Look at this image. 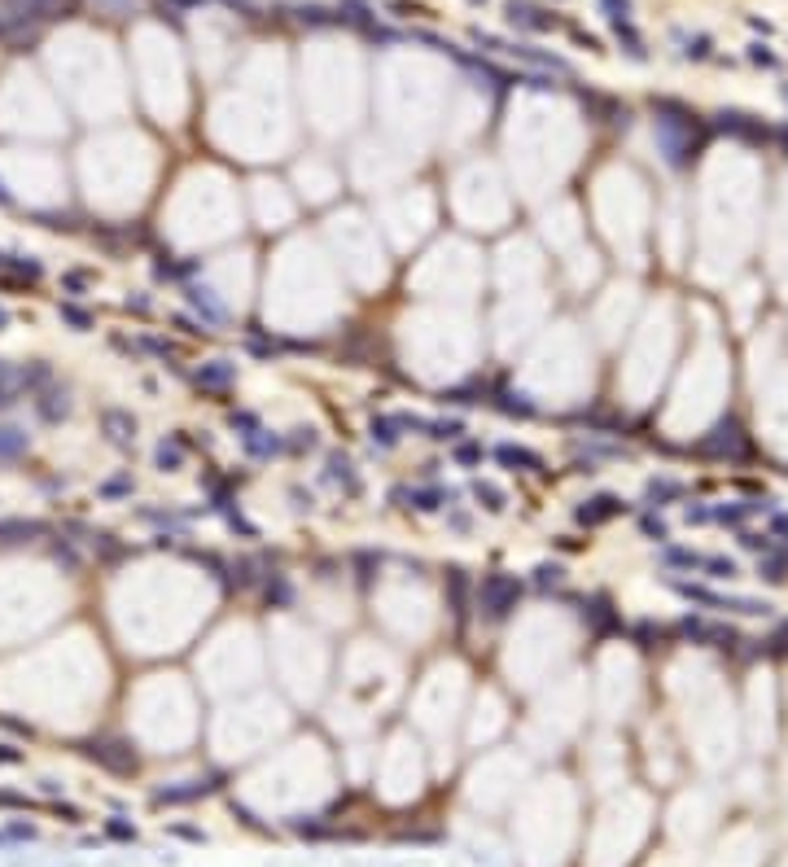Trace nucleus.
I'll list each match as a JSON object with an SVG mask.
<instances>
[{"label":"nucleus","mask_w":788,"mask_h":867,"mask_svg":"<svg viewBox=\"0 0 788 867\" xmlns=\"http://www.w3.org/2000/svg\"><path fill=\"white\" fill-rule=\"evenodd\" d=\"M521 600V582L513 574H487L477 587V604L487 609V618H508Z\"/></svg>","instance_id":"nucleus-1"},{"label":"nucleus","mask_w":788,"mask_h":867,"mask_svg":"<svg viewBox=\"0 0 788 867\" xmlns=\"http://www.w3.org/2000/svg\"><path fill=\"white\" fill-rule=\"evenodd\" d=\"M508 22H517V27H526V31H552V18L543 13V9H535L530 0H508Z\"/></svg>","instance_id":"nucleus-2"},{"label":"nucleus","mask_w":788,"mask_h":867,"mask_svg":"<svg viewBox=\"0 0 788 867\" xmlns=\"http://www.w3.org/2000/svg\"><path fill=\"white\" fill-rule=\"evenodd\" d=\"M614 513H622V499H618V495H596V499H587V504L578 508V521L596 526V521H609Z\"/></svg>","instance_id":"nucleus-3"},{"label":"nucleus","mask_w":788,"mask_h":867,"mask_svg":"<svg viewBox=\"0 0 788 867\" xmlns=\"http://www.w3.org/2000/svg\"><path fill=\"white\" fill-rule=\"evenodd\" d=\"M399 429H403L399 416H377V421H372V443H377L381 451H390V447L399 443Z\"/></svg>","instance_id":"nucleus-4"},{"label":"nucleus","mask_w":788,"mask_h":867,"mask_svg":"<svg viewBox=\"0 0 788 867\" xmlns=\"http://www.w3.org/2000/svg\"><path fill=\"white\" fill-rule=\"evenodd\" d=\"M233 377H237V368L228 364V360H215V364H206V368L197 372L201 386H233Z\"/></svg>","instance_id":"nucleus-5"},{"label":"nucleus","mask_w":788,"mask_h":867,"mask_svg":"<svg viewBox=\"0 0 788 867\" xmlns=\"http://www.w3.org/2000/svg\"><path fill=\"white\" fill-rule=\"evenodd\" d=\"M473 495L482 499V508H487V513H504V491L495 487V482H473Z\"/></svg>","instance_id":"nucleus-6"},{"label":"nucleus","mask_w":788,"mask_h":867,"mask_svg":"<svg viewBox=\"0 0 788 867\" xmlns=\"http://www.w3.org/2000/svg\"><path fill=\"white\" fill-rule=\"evenodd\" d=\"M189 302H193V307H197L201 316H206L211 324H223V307H219V302H215L206 289H189Z\"/></svg>","instance_id":"nucleus-7"},{"label":"nucleus","mask_w":788,"mask_h":867,"mask_svg":"<svg viewBox=\"0 0 788 867\" xmlns=\"http://www.w3.org/2000/svg\"><path fill=\"white\" fill-rule=\"evenodd\" d=\"M245 447H250V455H276V451H281V438L267 434V429H254L245 438Z\"/></svg>","instance_id":"nucleus-8"},{"label":"nucleus","mask_w":788,"mask_h":867,"mask_svg":"<svg viewBox=\"0 0 788 867\" xmlns=\"http://www.w3.org/2000/svg\"><path fill=\"white\" fill-rule=\"evenodd\" d=\"M328 477H333V482H346V491L360 487V482H355V473H350V460H346V455H338V451L328 455Z\"/></svg>","instance_id":"nucleus-9"},{"label":"nucleus","mask_w":788,"mask_h":867,"mask_svg":"<svg viewBox=\"0 0 788 867\" xmlns=\"http://www.w3.org/2000/svg\"><path fill=\"white\" fill-rule=\"evenodd\" d=\"M499 460H504V465H530V469L543 465L539 455H530V451H521V447H499Z\"/></svg>","instance_id":"nucleus-10"},{"label":"nucleus","mask_w":788,"mask_h":867,"mask_svg":"<svg viewBox=\"0 0 788 867\" xmlns=\"http://www.w3.org/2000/svg\"><path fill=\"white\" fill-rule=\"evenodd\" d=\"M429 438H438V443H451V438H460V421H429Z\"/></svg>","instance_id":"nucleus-11"},{"label":"nucleus","mask_w":788,"mask_h":867,"mask_svg":"<svg viewBox=\"0 0 788 867\" xmlns=\"http://www.w3.org/2000/svg\"><path fill=\"white\" fill-rule=\"evenodd\" d=\"M27 447V434L22 429H0V455H18Z\"/></svg>","instance_id":"nucleus-12"},{"label":"nucleus","mask_w":788,"mask_h":867,"mask_svg":"<svg viewBox=\"0 0 788 867\" xmlns=\"http://www.w3.org/2000/svg\"><path fill=\"white\" fill-rule=\"evenodd\" d=\"M9 5H13L22 18H27V13H31V18H40V13H48V9H53V0H9Z\"/></svg>","instance_id":"nucleus-13"},{"label":"nucleus","mask_w":788,"mask_h":867,"mask_svg":"<svg viewBox=\"0 0 788 867\" xmlns=\"http://www.w3.org/2000/svg\"><path fill=\"white\" fill-rule=\"evenodd\" d=\"M561 574H565L561 565H539V570H535V582H539L543 592H548V587H561Z\"/></svg>","instance_id":"nucleus-14"},{"label":"nucleus","mask_w":788,"mask_h":867,"mask_svg":"<svg viewBox=\"0 0 788 867\" xmlns=\"http://www.w3.org/2000/svg\"><path fill=\"white\" fill-rule=\"evenodd\" d=\"M499 407H504V412H517V416H535V403H526L521 394H504Z\"/></svg>","instance_id":"nucleus-15"},{"label":"nucleus","mask_w":788,"mask_h":867,"mask_svg":"<svg viewBox=\"0 0 788 867\" xmlns=\"http://www.w3.org/2000/svg\"><path fill=\"white\" fill-rule=\"evenodd\" d=\"M600 5H604V13L614 18L618 27H626V18H631V5H626V0H600Z\"/></svg>","instance_id":"nucleus-16"},{"label":"nucleus","mask_w":788,"mask_h":867,"mask_svg":"<svg viewBox=\"0 0 788 867\" xmlns=\"http://www.w3.org/2000/svg\"><path fill=\"white\" fill-rule=\"evenodd\" d=\"M298 18H302V22H311V27H320V22H333V18H328V9H320V5H302Z\"/></svg>","instance_id":"nucleus-17"},{"label":"nucleus","mask_w":788,"mask_h":867,"mask_svg":"<svg viewBox=\"0 0 788 867\" xmlns=\"http://www.w3.org/2000/svg\"><path fill=\"white\" fill-rule=\"evenodd\" d=\"M455 460H460V465H477V460H482V447H477V443H460V447H455Z\"/></svg>","instance_id":"nucleus-18"},{"label":"nucleus","mask_w":788,"mask_h":867,"mask_svg":"<svg viewBox=\"0 0 788 867\" xmlns=\"http://www.w3.org/2000/svg\"><path fill=\"white\" fill-rule=\"evenodd\" d=\"M298 451H311L316 447V429H294V438H289Z\"/></svg>","instance_id":"nucleus-19"},{"label":"nucleus","mask_w":788,"mask_h":867,"mask_svg":"<svg viewBox=\"0 0 788 867\" xmlns=\"http://www.w3.org/2000/svg\"><path fill=\"white\" fill-rule=\"evenodd\" d=\"M158 465H162V469H175V465H180V451L162 443V447H158Z\"/></svg>","instance_id":"nucleus-20"},{"label":"nucleus","mask_w":788,"mask_h":867,"mask_svg":"<svg viewBox=\"0 0 788 867\" xmlns=\"http://www.w3.org/2000/svg\"><path fill=\"white\" fill-rule=\"evenodd\" d=\"M675 491H679L675 482H653V487H648V499H666V495H675Z\"/></svg>","instance_id":"nucleus-21"},{"label":"nucleus","mask_w":788,"mask_h":867,"mask_svg":"<svg viewBox=\"0 0 788 867\" xmlns=\"http://www.w3.org/2000/svg\"><path fill=\"white\" fill-rule=\"evenodd\" d=\"M644 534H653V539H666V526L657 521V517H644Z\"/></svg>","instance_id":"nucleus-22"},{"label":"nucleus","mask_w":788,"mask_h":867,"mask_svg":"<svg viewBox=\"0 0 788 867\" xmlns=\"http://www.w3.org/2000/svg\"><path fill=\"white\" fill-rule=\"evenodd\" d=\"M62 311H66V320H74V324H79V328H88V316H84L79 307H62Z\"/></svg>","instance_id":"nucleus-23"},{"label":"nucleus","mask_w":788,"mask_h":867,"mask_svg":"<svg viewBox=\"0 0 788 867\" xmlns=\"http://www.w3.org/2000/svg\"><path fill=\"white\" fill-rule=\"evenodd\" d=\"M0 324H5V311H0Z\"/></svg>","instance_id":"nucleus-24"},{"label":"nucleus","mask_w":788,"mask_h":867,"mask_svg":"<svg viewBox=\"0 0 788 867\" xmlns=\"http://www.w3.org/2000/svg\"><path fill=\"white\" fill-rule=\"evenodd\" d=\"M184 5H189V0H184Z\"/></svg>","instance_id":"nucleus-25"}]
</instances>
